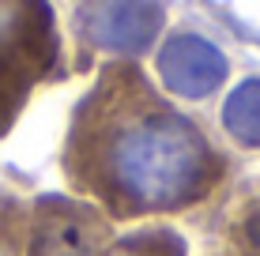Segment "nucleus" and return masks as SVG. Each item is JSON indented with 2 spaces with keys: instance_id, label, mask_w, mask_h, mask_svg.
Listing matches in <instances>:
<instances>
[{
  "instance_id": "5",
  "label": "nucleus",
  "mask_w": 260,
  "mask_h": 256,
  "mask_svg": "<svg viewBox=\"0 0 260 256\" xmlns=\"http://www.w3.org/2000/svg\"><path fill=\"white\" fill-rule=\"evenodd\" d=\"M158 79L174 98H185V102H204L226 83L230 76V60L215 42L200 38V34H170L158 49Z\"/></svg>"
},
{
  "instance_id": "9",
  "label": "nucleus",
  "mask_w": 260,
  "mask_h": 256,
  "mask_svg": "<svg viewBox=\"0 0 260 256\" xmlns=\"http://www.w3.org/2000/svg\"><path fill=\"white\" fill-rule=\"evenodd\" d=\"M26 218L30 204L12 189H0V256H26Z\"/></svg>"
},
{
  "instance_id": "8",
  "label": "nucleus",
  "mask_w": 260,
  "mask_h": 256,
  "mask_svg": "<svg viewBox=\"0 0 260 256\" xmlns=\"http://www.w3.org/2000/svg\"><path fill=\"white\" fill-rule=\"evenodd\" d=\"M102 256H189V241L174 226H143L124 237H113V245Z\"/></svg>"
},
{
  "instance_id": "3",
  "label": "nucleus",
  "mask_w": 260,
  "mask_h": 256,
  "mask_svg": "<svg viewBox=\"0 0 260 256\" xmlns=\"http://www.w3.org/2000/svg\"><path fill=\"white\" fill-rule=\"evenodd\" d=\"M166 26V8L158 0H76L72 34L76 57L87 68L94 53L110 60H140L158 42Z\"/></svg>"
},
{
  "instance_id": "4",
  "label": "nucleus",
  "mask_w": 260,
  "mask_h": 256,
  "mask_svg": "<svg viewBox=\"0 0 260 256\" xmlns=\"http://www.w3.org/2000/svg\"><path fill=\"white\" fill-rule=\"evenodd\" d=\"M113 245V223L91 200L42 192L26 218V256H102Z\"/></svg>"
},
{
  "instance_id": "1",
  "label": "nucleus",
  "mask_w": 260,
  "mask_h": 256,
  "mask_svg": "<svg viewBox=\"0 0 260 256\" xmlns=\"http://www.w3.org/2000/svg\"><path fill=\"white\" fill-rule=\"evenodd\" d=\"M60 173L110 223H136L208 204L226 185L230 158L136 60H110L68 117Z\"/></svg>"
},
{
  "instance_id": "6",
  "label": "nucleus",
  "mask_w": 260,
  "mask_h": 256,
  "mask_svg": "<svg viewBox=\"0 0 260 256\" xmlns=\"http://www.w3.org/2000/svg\"><path fill=\"white\" fill-rule=\"evenodd\" d=\"M208 256H260V177L234 192Z\"/></svg>"
},
{
  "instance_id": "2",
  "label": "nucleus",
  "mask_w": 260,
  "mask_h": 256,
  "mask_svg": "<svg viewBox=\"0 0 260 256\" xmlns=\"http://www.w3.org/2000/svg\"><path fill=\"white\" fill-rule=\"evenodd\" d=\"M49 79H60V26L53 4L0 0V139Z\"/></svg>"
},
{
  "instance_id": "7",
  "label": "nucleus",
  "mask_w": 260,
  "mask_h": 256,
  "mask_svg": "<svg viewBox=\"0 0 260 256\" xmlns=\"http://www.w3.org/2000/svg\"><path fill=\"white\" fill-rule=\"evenodd\" d=\"M222 128L230 132V139L249 151L260 147V76L241 79L222 102Z\"/></svg>"
}]
</instances>
